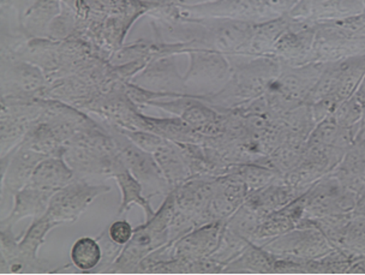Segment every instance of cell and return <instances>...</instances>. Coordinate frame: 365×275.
<instances>
[{"label":"cell","instance_id":"1","mask_svg":"<svg viewBox=\"0 0 365 275\" xmlns=\"http://www.w3.org/2000/svg\"><path fill=\"white\" fill-rule=\"evenodd\" d=\"M324 66L326 63L317 61L303 66H282L279 76L264 94L270 113L279 118L307 103Z\"/></svg>","mask_w":365,"mask_h":275},{"label":"cell","instance_id":"2","mask_svg":"<svg viewBox=\"0 0 365 275\" xmlns=\"http://www.w3.org/2000/svg\"><path fill=\"white\" fill-rule=\"evenodd\" d=\"M365 75V56L326 63L307 103L329 100L338 108L340 103L354 95Z\"/></svg>","mask_w":365,"mask_h":275},{"label":"cell","instance_id":"3","mask_svg":"<svg viewBox=\"0 0 365 275\" xmlns=\"http://www.w3.org/2000/svg\"><path fill=\"white\" fill-rule=\"evenodd\" d=\"M275 259L317 260L333 250L334 245L317 227H297L262 245Z\"/></svg>","mask_w":365,"mask_h":275},{"label":"cell","instance_id":"4","mask_svg":"<svg viewBox=\"0 0 365 275\" xmlns=\"http://www.w3.org/2000/svg\"><path fill=\"white\" fill-rule=\"evenodd\" d=\"M314 24L316 38L312 61L331 63L365 56V36H358L335 22Z\"/></svg>","mask_w":365,"mask_h":275},{"label":"cell","instance_id":"5","mask_svg":"<svg viewBox=\"0 0 365 275\" xmlns=\"http://www.w3.org/2000/svg\"><path fill=\"white\" fill-rule=\"evenodd\" d=\"M289 17V16H287ZM289 27L274 46L272 56L282 66H303L312 63L315 45V24L289 19Z\"/></svg>","mask_w":365,"mask_h":275},{"label":"cell","instance_id":"6","mask_svg":"<svg viewBox=\"0 0 365 275\" xmlns=\"http://www.w3.org/2000/svg\"><path fill=\"white\" fill-rule=\"evenodd\" d=\"M189 10L221 19H236L250 24H262L280 17L267 0H214L190 5Z\"/></svg>","mask_w":365,"mask_h":275},{"label":"cell","instance_id":"7","mask_svg":"<svg viewBox=\"0 0 365 275\" xmlns=\"http://www.w3.org/2000/svg\"><path fill=\"white\" fill-rule=\"evenodd\" d=\"M304 192H307L291 187L284 180H280L256 192H251L247 195L245 204L257 212L261 217H264L289 206Z\"/></svg>","mask_w":365,"mask_h":275},{"label":"cell","instance_id":"8","mask_svg":"<svg viewBox=\"0 0 365 275\" xmlns=\"http://www.w3.org/2000/svg\"><path fill=\"white\" fill-rule=\"evenodd\" d=\"M100 187H82V185H71L63 192H58L51 201L50 214L57 217L59 220L73 222L81 212L88 206L101 190Z\"/></svg>","mask_w":365,"mask_h":275},{"label":"cell","instance_id":"9","mask_svg":"<svg viewBox=\"0 0 365 275\" xmlns=\"http://www.w3.org/2000/svg\"><path fill=\"white\" fill-rule=\"evenodd\" d=\"M289 24V17L282 15L262 24H255L249 41L238 54L247 57L272 56L275 43L287 29Z\"/></svg>","mask_w":365,"mask_h":275},{"label":"cell","instance_id":"10","mask_svg":"<svg viewBox=\"0 0 365 275\" xmlns=\"http://www.w3.org/2000/svg\"><path fill=\"white\" fill-rule=\"evenodd\" d=\"M255 24L222 19L212 31L213 46L220 53L238 54L250 38Z\"/></svg>","mask_w":365,"mask_h":275},{"label":"cell","instance_id":"11","mask_svg":"<svg viewBox=\"0 0 365 275\" xmlns=\"http://www.w3.org/2000/svg\"><path fill=\"white\" fill-rule=\"evenodd\" d=\"M364 11L361 0H322L319 4L314 5L301 21L310 24L335 22Z\"/></svg>","mask_w":365,"mask_h":275},{"label":"cell","instance_id":"12","mask_svg":"<svg viewBox=\"0 0 365 275\" xmlns=\"http://www.w3.org/2000/svg\"><path fill=\"white\" fill-rule=\"evenodd\" d=\"M70 177L71 173L68 172L64 164L57 160L46 161L35 170L31 187L42 192H52L64 187Z\"/></svg>","mask_w":365,"mask_h":275},{"label":"cell","instance_id":"13","mask_svg":"<svg viewBox=\"0 0 365 275\" xmlns=\"http://www.w3.org/2000/svg\"><path fill=\"white\" fill-rule=\"evenodd\" d=\"M275 257L267 251L263 247H256L249 243L247 248L240 252V259H237L227 269L236 271H256V273H269L274 271Z\"/></svg>","mask_w":365,"mask_h":275},{"label":"cell","instance_id":"14","mask_svg":"<svg viewBox=\"0 0 365 275\" xmlns=\"http://www.w3.org/2000/svg\"><path fill=\"white\" fill-rule=\"evenodd\" d=\"M333 115L339 125L345 129H350L357 135L358 141L365 119V112L357 98L354 95L351 96L350 99L340 103Z\"/></svg>","mask_w":365,"mask_h":275},{"label":"cell","instance_id":"15","mask_svg":"<svg viewBox=\"0 0 365 275\" xmlns=\"http://www.w3.org/2000/svg\"><path fill=\"white\" fill-rule=\"evenodd\" d=\"M103 252L98 242L91 238H81L73 244L71 260L77 268L82 271H91L101 261Z\"/></svg>","mask_w":365,"mask_h":275},{"label":"cell","instance_id":"16","mask_svg":"<svg viewBox=\"0 0 365 275\" xmlns=\"http://www.w3.org/2000/svg\"><path fill=\"white\" fill-rule=\"evenodd\" d=\"M59 0H36L35 4L28 10V17L31 24L38 26H45L56 14L59 12Z\"/></svg>","mask_w":365,"mask_h":275},{"label":"cell","instance_id":"17","mask_svg":"<svg viewBox=\"0 0 365 275\" xmlns=\"http://www.w3.org/2000/svg\"><path fill=\"white\" fill-rule=\"evenodd\" d=\"M117 180H118L119 185L123 189V192H124V202H123V207L128 206L130 204L131 201H136L138 202V204H141L143 208H145V210L148 212V219L150 215H153L152 210L149 208L148 204L145 202V199H142L141 195H140V190H141V187L138 185L136 180H133V177L130 176L129 173H122V175H119L117 177Z\"/></svg>","mask_w":365,"mask_h":275},{"label":"cell","instance_id":"18","mask_svg":"<svg viewBox=\"0 0 365 275\" xmlns=\"http://www.w3.org/2000/svg\"><path fill=\"white\" fill-rule=\"evenodd\" d=\"M133 227L126 220L115 222L110 225V237L115 244H126L133 238Z\"/></svg>","mask_w":365,"mask_h":275},{"label":"cell","instance_id":"19","mask_svg":"<svg viewBox=\"0 0 365 275\" xmlns=\"http://www.w3.org/2000/svg\"><path fill=\"white\" fill-rule=\"evenodd\" d=\"M279 15H287L301 0H267Z\"/></svg>","mask_w":365,"mask_h":275},{"label":"cell","instance_id":"20","mask_svg":"<svg viewBox=\"0 0 365 275\" xmlns=\"http://www.w3.org/2000/svg\"><path fill=\"white\" fill-rule=\"evenodd\" d=\"M347 273H365V255L354 256Z\"/></svg>","mask_w":365,"mask_h":275},{"label":"cell","instance_id":"21","mask_svg":"<svg viewBox=\"0 0 365 275\" xmlns=\"http://www.w3.org/2000/svg\"><path fill=\"white\" fill-rule=\"evenodd\" d=\"M354 96L361 103V106L364 108L365 112V75L363 77V80H361V84H359V87H358L357 90L354 93Z\"/></svg>","mask_w":365,"mask_h":275},{"label":"cell","instance_id":"22","mask_svg":"<svg viewBox=\"0 0 365 275\" xmlns=\"http://www.w3.org/2000/svg\"><path fill=\"white\" fill-rule=\"evenodd\" d=\"M65 4H68L70 8L76 9L77 11H81L82 6L86 5L84 0H63Z\"/></svg>","mask_w":365,"mask_h":275},{"label":"cell","instance_id":"23","mask_svg":"<svg viewBox=\"0 0 365 275\" xmlns=\"http://www.w3.org/2000/svg\"><path fill=\"white\" fill-rule=\"evenodd\" d=\"M361 140H365V119L364 122H363V126H361V135H359V138H358V141H361Z\"/></svg>","mask_w":365,"mask_h":275},{"label":"cell","instance_id":"24","mask_svg":"<svg viewBox=\"0 0 365 275\" xmlns=\"http://www.w3.org/2000/svg\"><path fill=\"white\" fill-rule=\"evenodd\" d=\"M361 1H363V5H364V8H365V0H361Z\"/></svg>","mask_w":365,"mask_h":275}]
</instances>
